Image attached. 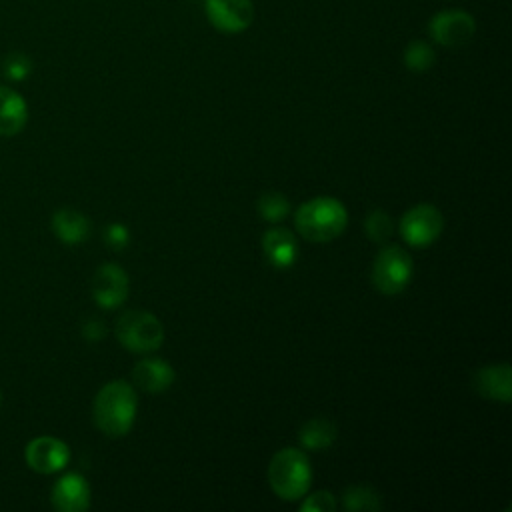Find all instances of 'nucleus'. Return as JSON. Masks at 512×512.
Listing matches in <instances>:
<instances>
[{"mask_svg": "<svg viewBox=\"0 0 512 512\" xmlns=\"http://www.w3.org/2000/svg\"><path fill=\"white\" fill-rule=\"evenodd\" d=\"M414 274V260L412 256L396 246H384L372 264V282L374 288L386 296L400 294L412 280Z\"/></svg>", "mask_w": 512, "mask_h": 512, "instance_id": "nucleus-5", "label": "nucleus"}, {"mask_svg": "<svg viewBox=\"0 0 512 512\" xmlns=\"http://www.w3.org/2000/svg\"><path fill=\"white\" fill-rule=\"evenodd\" d=\"M444 230V216L434 204H416L400 218V236L412 248H426Z\"/></svg>", "mask_w": 512, "mask_h": 512, "instance_id": "nucleus-6", "label": "nucleus"}, {"mask_svg": "<svg viewBox=\"0 0 512 512\" xmlns=\"http://www.w3.org/2000/svg\"><path fill=\"white\" fill-rule=\"evenodd\" d=\"M474 388L494 400V402H502L508 404L510 396H512V374H510V364L502 362V364H490V366H482L476 374H474Z\"/></svg>", "mask_w": 512, "mask_h": 512, "instance_id": "nucleus-12", "label": "nucleus"}, {"mask_svg": "<svg viewBox=\"0 0 512 512\" xmlns=\"http://www.w3.org/2000/svg\"><path fill=\"white\" fill-rule=\"evenodd\" d=\"M346 510H380V498L370 486H350L342 494Z\"/></svg>", "mask_w": 512, "mask_h": 512, "instance_id": "nucleus-19", "label": "nucleus"}, {"mask_svg": "<svg viewBox=\"0 0 512 512\" xmlns=\"http://www.w3.org/2000/svg\"><path fill=\"white\" fill-rule=\"evenodd\" d=\"M104 242L112 248V250H122L128 246L130 242V232L124 224L120 222H114V224H108L106 230H104Z\"/></svg>", "mask_w": 512, "mask_h": 512, "instance_id": "nucleus-24", "label": "nucleus"}, {"mask_svg": "<svg viewBox=\"0 0 512 512\" xmlns=\"http://www.w3.org/2000/svg\"><path fill=\"white\" fill-rule=\"evenodd\" d=\"M128 274L118 264H102L92 278V296L104 310H114L128 298Z\"/></svg>", "mask_w": 512, "mask_h": 512, "instance_id": "nucleus-8", "label": "nucleus"}, {"mask_svg": "<svg viewBox=\"0 0 512 512\" xmlns=\"http://www.w3.org/2000/svg\"><path fill=\"white\" fill-rule=\"evenodd\" d=\"M26 464L40 474L60 472L70 460V448L66 442L54 436H38L28 442L24 450Z\"/></svg>", "mask_w": 512, "mask_h": 512, "instance_id": "nucleus-9", "label": "nucleus"}, {"mask_svg": "<svg viewBox=\"0 0 512 512\" xmlns=\"http://www.w3.org/2000/svg\"><path fill=\"white\" fill-rule=\"evenodd\" d=\"M0 400H2V396H0Z\"/></svg>", "mask_w": 512, "mask_h": 512, "instance_id": "nucleus-26", "label": "nucleus"}, {"mask_svg": "<svg viewBox=\"0 0 512 512\" xmlns=\"http://www.w3.org/2000/svg\"><path fill=\"white\" fill-rule=\"evenodd\" d=\"M52 230L60 242L76 246L90 236V220L72 208H60L52 216Z\"/></svg>", "mask_w": 512, "mask_h": 512, "instance_id": "nucleus-16", "label": "nucleus"}, {"mask_svg": "<svg viewBox=\"0 0 512 512\" xmlns=\"http://www.w3.org/2000/svg\"><path fill=\"white\" fill-rule=\"evenodd\" d=\"M82 334H84L86 340L98 342V340H102L106 336V326L100 320H88L84 324V328H82Z\"/></svg>", "mask_w": 512, "mask_h": 512, "instance_id": "nucleus-25", "label": "nucleus"}, {"mask_svg": "<svg viewBox=\"0 0 512 512\" xmlns=\"http://www.w3.org/2000/svg\"><path fill=\"white\" fill-rule=\"evenodd\" d=\"M434 60H436V54L432 46L424 40H414L404 50V64L412 72H426L428 68H432Z\"/></svg>", "mask_w": 512, "mask_h": 512, "instance_id": "nucleus-18", "label": "nucleus"}, {"mask_svg": "<svg viewBox=\"0 0 512 512\" xmlns=\"http://www.w3.org/2000/svg\"><path fill=\"white\" fill-rule=\"evenodd\" d=\"M136 410L138 398L134 388L126 380H112L106 382L94 396L92 418L102 434L120 438L132 430Z\"/></svg>", "mask_w": 512, "mask_h": 512, "instance_id": "nucleus-1", "label": "nucleus"}, {"mask_svg": "<svg viewBox=\"0 0 512 512\" xmlns=\"http://www.w3.org/2000/svg\"><path fill=\"white\" fill-rule=\"evenodd\" d=\"M258 212L268 222H280L290 212V202L280 192H264L258 198Z\"/></svg>", "mask_w": 512, "mask_h": 512, "instance_id": "nucleus-20", "label": "nucleus"}, {"mask_svg": "<svg viewBox=\"0 0 512 512\" xmlns=\"http://www.w3.org/2000/svg\"><path fill=\"white\" fill-rule=\"evenodd\" d=\"M298 438L306 450H326L336 440V426L326 418H312L300 428Z\"/></svg>", "mask_w": 512, "mask_h": 512, "instance_id": "nucleus-17", "label": "nucleus"}, {"mask_svg": "<svg viewBox=\"0 0 512 512\" xmlns=\"http://www.w3.org/2000/svg\"><path fill=\"white\" fill-rule=\"evenodd\" d=\"M348 224L346 206L330 196H318L298 206L294 226L308 242H330L338 238Z\"/></svg>", "mask_w": 512, "mask_h": 512, "instance_id": "nucleus-2", "label": "nucleus"}, {"mask_svg": "<svg viewBox=\"0 0 512 512\" xmlns=\"http://www.w3.org/2000/svg\"><path fill=\"white\" fill-rule=\"evenodd\" d=\"M428 30L436 44L458 48L472 40L476 32V22L464 10H444L430 20Z\"/></svg>", "mask_w": 512, "mask_h": 512, "instance_id": "nucleus-7", "label": "nucleus"}, {"mask_svg": "<svg viewBox=\"0 0 512 512\" xmlns=\"http://www.w3.org/2000/svg\"><path fill=\"white\" fill-rule=\"evenodd\" d=\"M268 484L280 500L294 502L304 498L312 484V468L304 450H278L268 464Z\"/></svg>", "mask_w": 512, "mask_h": 512, "instance_id": "nucleus-3", "label": "nucleus"}, {"mask_svg": "<svg viewBox=\"0 0 512 512\" xmlns=\"http://www.w3.org/2000/svg\"><path fill=\"white\" fill-rule=\"evenodd\" d=\"M32 72V62L26 54L22 52H14L10 56H6L4 60V74L10 78V80H24L28 78V74Z\"/></svg>", "mask_w": 512, "mask_h": 512, "instance_id": "nucleus-22", "label": "nucleus"}, {"mask_svg": "<svg viewBox=\"0 0 512 512\" xmlns=\"http://www.w3.org/2000/svg\"><path fill=\"white\" fill-rule=\"evenodd\" d=\"M50 502L60 512H84L90 506V486L78 472L60 476L50 492Z\"/></svg>", "mask_w": 512, "mask_h": 512, "instance_id": "nucleus-11", "label": "nucleus"}, {"mask_svg": "<svg viewBox=\"0 0 512 512\" xmlns=\"http://www.w3.org/2000/svg\"><path fill=\"white\" fill-rule=\"evenodd\" d=\"M336 508V498L332 492L328 490H318L314 494H310L302 504L300 510L302 512H332Z\"/></svg>", "mask_w": 512, "mask_h": 512, "instance_id": "nucleus-23", "label": "nucleus"}, {"mask_svg": "<svg viewBox=\"0 0 512 512\" xmlns=\"http://www.w3.org/2000/svg\"><path fill=\"white\" fill-rule=\"evenodd\" d=\"M116 338L126 350L134 354H146L162 346L164 326L152 312L130 310L118 318Z\"/></svg>", "mask_w": 512, "mask_h": 512, "instance_id": "nucleus-4", "label": "nucleus"}, {"mask_svg": "<svg viewBox=\"0 0 512 512\" xmlns=\"http://www.w3.org/2000/svg\"><path fill=\"white\" fill-rule=\"evenodd\" d=\"M364 232L372 242L384 244L394 232V220L384 210H372L364 220Z\"/></svg>", "mask_w": 512, "mask_h": 512, "instance_id": "nucleus-21", "label": "nucleus"}, {"mask_svg": "<svg viewBox=\"0 0 512 512\" xmlns=\"http://www.w3.org/2000/svg\"><path fill=\"white\" fill-rule=\"evenodd\" d=\"M28 120L26 100L12 88L0 86V136L18 134Z\"/></svg>", "mask_w": 512, "mask_h": 512, "instance_id": "nucleus-15", "label": "nucleus"}, {"mask_svg": "<svg viewBox=\"0 0 512 512\" xmlns=\"http://www.w3.org/2000/svg\"><path fill=\"white\" fill-rule=\"evenodd\" d=\"M204 6L212 26L226 34L242 32L254 20V4L250 0H204Z\"/></svg>", "mask_w": 512, "mask_h": 512, "instance_id": "nucleus-10", "label": "nucleus"}, {"mask_svg": "<svg viewBox=\"0 0 512 512\" xmlns=\"http://www.w3.org/2000/svg\"><path fill=\"white\" fill-rule=\"evenodd\" d=\"M174 376V368L162 358H144L134 366L132 372L134 382L150 394L168 390L174 382Z\"/></svg>", "mask_w": 512, "mask_h": 512, "instance_id": "nucleus-14", "label": "nucleus"}, {"mask_svg": "<svg viewBox=\"0 0 512 512\" xmlns=\"http://www.w3.org/2000/svg\"><path fill=\"white\" fill-rule=\"evenodd\" d=\"M262 250L274 268H290L298 258V240L284 226H272L262 236Z\"/></svg>", "mask_w": 512, "mask_h": 512, "instance_id": "nucleus-13", "label": "nucleus"}]
</instances>
